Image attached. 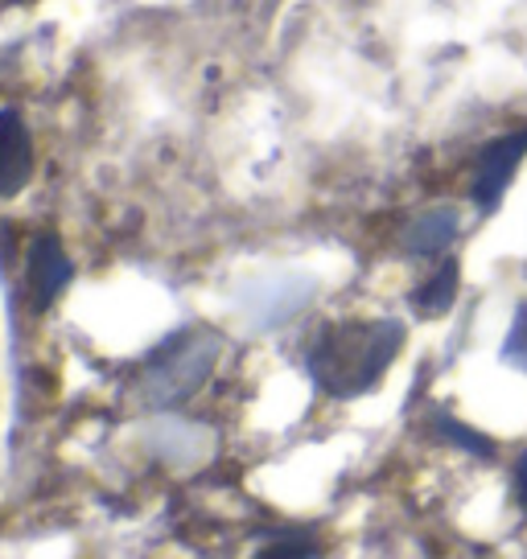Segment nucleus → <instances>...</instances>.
Instances as JSON below:
<instances>
[{
    "instance_id": "f257e3e1",
    "label": "nucleus",
    "mask_w": 527,
    "mask_h": 559,
    "mask_svg": "<svg viewBox=\"0 0 527 559\" xmlns=\"http://www.w3.org/2000/svg\"><path fill=\"white\" fill-rule=\"evenodd\" d=\"M400 349H405V325L391 317L335 321L321 325L305 349V374L330 400H359L379 386Z\"/></svg>"
},
{
    "instance_id": "f03ea898",
    "label": "nucleus",
    "mask_w": 527,
    "mask_h": 559,
    "mask_svg": "<svg viewBox=\"0 0 527 559\" xmlns=\"http://www.w3.org/2000/svg\"><path fill=\"white\" fill-rule=\"evenodd\" d=\"M219 333L211 330H177L165 337L141 367V395L149 407H181L194 391L211 379L214 362H219Z\"/></svg>"
},
{
    "instance_id": "7ed1b4c3",
    "label": "nucleus",
    "mask_w": 527,
    "mask_h": 559,
    "mask_svg": "<svg viewBox=\"0 0 527 559\" xmlns=\"http://www.w3.org/2000/svg\"><path fill=\"white\" fill-rule=\"evenodd\" d=\"M74 280V263L67 255L62 239L54 230H42L30 243V267H25V284H30V305L34 313H46L54 300L67 293V284Z\"/></svg>"
},
{
    "instance_id": "20e7f679",
    "label": "nucleus",
    "mask_w": 527,
    "mask_h": 559,
    "mask_svg": "<svg viewBox=\"0 0 527 559\" xmlns=\"http://www.w3.org/2000/svg\"><path fill=\"white\" fill-rule=\"evenodd\" d=\"M527 157V132H507V136L491 140L482 153H478V169H475V202L478 210H494L507 193L515 169L524 165Z\"/></svg>"
},
{
    "instance_id": "39448f33",
    "label": "nucleus",
    "mask_w": 527,
    "mask_h": 559,
    "mask_svg": "<svg viewBox=\"0 0 527 559\" xmlns=\"http://www.w3.org/2000/svg\"><path fill=\"white\" fill-rule=\"evenodd\" d=\"M34 177V136L17 107L0 111V198H17Z\"/></svg>"
},
{
    "instance_id": "423d86ee",
    "label": "nucleus",
    "mask_w": 527,
    "mask_h": 559,
    "mask_svg": "<svg viewBox=\"0 0 527 559\" xmlns=\"http://www.w3.org/2000/svg\"><path fill=\"white\" fill-rule=\"evenodd\" d=\"M454 239H457V210L437 206V210H429V214H421V218L405 230V251L412 260H433V255H441Z\"/></svg>"
},
{
    "instance_id": "0eeeda50",
    "label": "nucleus",
    "mask_w": 527,
    "mask_h": 559,
    "mask_svg": "<svg viewBox=\"0 0 527 559\" xmlns=\"http://www.w3.org/2000/svg\"><path fill=\"white\" fill-rule=\"evenodd\" d=\"M326 547L309 526H277L268 531L264 543L251 551V559H321Z\"/></svg>"
},
{
    "instance_id": "6e6552de",
    "label": "nucleus",
    "mask_w": 527,
    "mask_h": 559,
    "mask_svg": "<svg viewBox=\"0 0 527 559\" xmlns=\"http://www.w3.org/2000/svg\"><path fill=\"white\" fill-rule=\"evenodd\" d=\"M457 284H461V267H457V260L437 263V272L412 293V309H417L421 317H445L457 300Z\"/></svg>"
},
{
    "instance_id": "1a4fd4ad",
    "label": "nucleus",
    "mask_w": 527,
    "mask_h": 559,
    "mask_svg": "<svg viewBox=\"0 0 527 559\" xmlns=\"http://www.w3.org/2000/svg\"><path fill=\"white\" fill-rule=\"evenodd\" d=\"M433 428H437V437L445 440V444H454V449H461V453L487 456V461L494 456V440L482 437V432H475V428H466L461 419H454V416H433Z\"/></svg>"
},
{
    "instance_id": "9d476101",
    "label": "nucleus",
    "mask_w": 527,
    "mask_h": 559,
    "mask_svg": "<svg viewBox=\"0 0 527 559\" xmlns=\"http://www.w3.org/2000/svg\"><path fill=\"white\" fill-rule=\"evenodd\" d=\"M503 362L515 370H527V300L515 309V321H511L507 342H503Z\"/></svg>"
},
{
    "instance_id": "9b49d317",
    "label": "nucleus",
    "mask_w": 527,
    "mask_h": 559,
    "mask_svg": "<svg viewBox=\"0 0 527 559\" xmlns=\"http://www.w3.org/2000/svg\"><path fill=\"white\" fill-rule=\"evenodd\" d=\"M511 481H515V502H519V510L527 514V453H519V461H515V473H511Z\"/></svg>"
}]
</instances>
